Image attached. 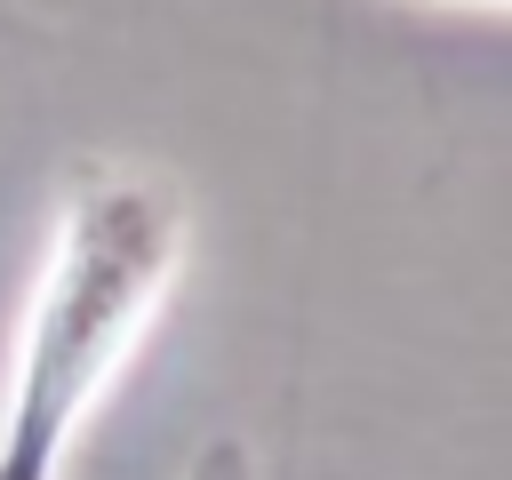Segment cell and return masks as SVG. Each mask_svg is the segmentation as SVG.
<instances>
[{
    "mask_svg": "<svg viewBox=\"0 0 512 480\" xmlns=\"http://www.w3.org/2000/svg\"><path fill=\"white\" fill-rule=\"evenodd\" d=\"M184 256V208L144 168H80L56 240L24 312L8 424H0V480H56L88 400L136 352L144 320L160 312Z\"/></svg>",
    "mask_w": 512,
    "mask_h": 480,
    "instance_id": "cell-1",
    "label": "cell"
},
{
    "mask_svg": "<svg viewBox=\"0 0 512 480\" xmlns=\"http://www.w3.org/2000/svg\"><path fill=\"white\" fill-rule=\"evenodd\" d=\"M184 480H256V456L240 448V440H208L200 456H192V472Z\"/></svg>",
    "mask_w": 512,
    "mask_h": 480,
    "instance_id": "cell-2",
    "label": "cell"
},
{
    "mask_svg": "<svg viewBox=\"0 0 512 480\" xmlns=\"http://www.w3.org/2000/svg\"><path fill=\"white\" fill-rule=\"evenodd\" d=\"M488 8H496V0H488Z\"/></svg>",
    "mask_w": 512,
    "mask_h": 480,
    "instance_id": "cell-3",
    "label": "cell"
}]
</instances>
